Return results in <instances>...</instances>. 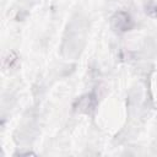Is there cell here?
Returning a JSON list of instances; mask_svg holds the SVG:
<instances>
[{
	"label": "cell",
	"mask_w": 157,
	"mask_h": 157,
	"mask_svg": "<svg viewBox=\"0 0 157 157\" xmlns=\"http://www.w3.org/2000/svg\"><path fill=\"white\" fill-rule=\"evenodd\" d=\"M110 27L118 33H125L132 29L134 27V20L126 11H117L110 17Z\"/></svg>",
	"instance_id": "1"
},
{
	"label": "cell",
	"mask_w": 157,
	"mask_h": 157,
	"mask_svg": "<svg viewBox=\"0 0 157 157\" xmlns=\"http://www.w3.org/2000/svg\"><path fill=\"white\" fill-rule=\"evenodd\" d=\"M97 105V97L94 93H85L81 97H78L74 103V109L78 113L88 114L94 110Z\"/></svg>",
	"instance_id": "2"
}]
</instances>
